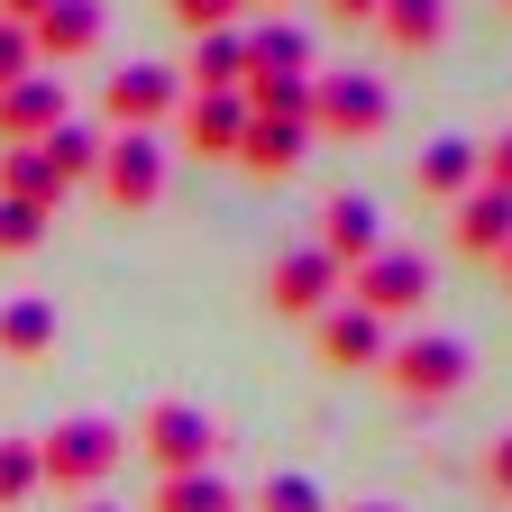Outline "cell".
Instances as JSON below:
<instances>
[{
    "instance_id": "20",
    "label": "cell",
    "mask_w": 512,
    "mask_h": 512,
    "mask_svg": "<svg viewBox=\"0 0 512 512\" xmlns=\"http://www.w3.org/2000/svg\"><path fill=\"white\" fill-rule=\"evenodd\" d=\"M55 348V302L46 293H10L0 302V357H46Z\"/></svg>"
},
{
    "instance_id": "2",
    "label": "cell",
    "mask_w": 512,
    "mask_h": 512,
    "mask_svg": "<svg viewBox=\"0 0 512 512\" xmlns=\"http://www.w3.org/2000/svg\"><path fill=\"white\" fill-rule=\"evenodd\" d=\"M119 458H128V430H119L110 412H74V421H55V430L37 439V476H46V485H101Z\"/></svg>"
},
{
    "instance_id": "35",
    "label": "cell",
    "mask_w": 512,
    "mask_h": 512,
    "mask_svg": "<svg viewBox=\"0 0 512 512\" xmlns=\"http://www.w3.org/2000/svg\"><path fill=\"white\" fill-rule=\"evenodd\" d=\"M92 512H119V503H92Z\"/></svg>"
},
{
    "instance_id": "5",
    "label": "cell",
    "mask_w": 512,
    "mask_h": 512,
    "mask_svg": "<svg viewBox=\"0 0 512 512\" xmlns=\"http://www.w3.org/2000/svg\"><path fill=\"white\" fill-rule=\"evenodd\" d=\"M165 138H147V128H119V138H101V192H110V211H156L165 202Z\"/></svg>"
},
{
    "instance_id": "16",
    "label": "cell",
    "mask_w": 512,
    "mask_h": 512,
    "mask_svg": "<svg viewBox=\"0 0 512 512\" xmlns=\"http://www.w3.org/2000/svg\"><path fill=\"white\" fill-rule=\"evenodd\" d=\"M238 83H247V28H211V37H192L183 92H238Z\"/></svg>"
},
{
    "instance_id": "15",
    "label": "cell",
    "mask_w": 512,
    "mask_h": 512,
    "mask_svg": "<svg viewBox=\"0 0 512 512\" xmlns=\"http://www.w3.org/2000/svg\"><path fill=\"white\" fill-rule=\"evenodd\" d=\"M238 165H247V174H266V183H275V174H302V165H311V128H302V119H256V110H247Z\"/></svg>"
},
{
    "instance_id": "12",
    "label": "cell",
    "mask_w": 512,
    "mask_h": 512,
    "mask_svg": "<svg viewBox=\"0 0 512 512\" xmlns=\"http://www.w3.org/2000/svg\"><path fill=\"white\" fill-rule=\"evenodd\" d=\"M64 119H74V110H64V83L28 74V83H10V92H0V147H46Z\"/></svg>"
},
{
    "instance_id": "11",
    "label": "cell",
    "mask_w": 512,
    "mask_h": 512,
    "mask_svg": "<svg viewBox=\"0 0 512 512\" xmlns=\"http://www.w3.org/2000/svg\"><path fill=\"white\" fill-rule=\"evenodd\" d=\"M375 247H384V211L366 202V192H330V202H320V256L348 275V266H366Z\"/></svg>"
},
{
    "instance_id": "13",
    "label": "cell",
    "mask_w": 512,
    "mask_h": 512,
    "mask_svg": "<svg viewBox=\"0 0 512 512\" xmlns=\"http://www.w3.org/2000/svg\"><path fill=\"white\" fill-rule=\"evenodd\" d=\"M247 83H311V37L293 19H256L247 28Z\"/></svg>"
},
{
    "instance_id": "9",
    "label": "cell",
    "mask_w": 512,
    "mask_h": 512,
    "mask_svg": "<svg viewBox=\"0 0 512 512\" xmlns=\"http://www.w3.org/2000/svg\"><path fill=\"white\" fill-rule=\"evenodd\" d=\"M311 339H320V366H339V375H375L384 348H394V339H384V320H366L357 302H330V311L311 320Z\"/></svg>"
},
{
    "instance_id": "33",
    "label": "cell",
    "mask_w": 512,
    "mask_h": 512,
    "mask_svg": "<svg viewBox=\"0 0 512 512\" xmlns=\"http://www.w3.org/2000/svg\"><path fill=\"white\" fill-rule=\"evenodd\" d=\"M494 266H503V284H512V238H503V256H494Z\"/></svg>"
},
{
    "instance_id": "7",
    "label": "cell",
    "mask_w": 512,
    "mask_h": 512,
    "mask_svg": "<svg viewBox=\"0 0 512 512\" xmlns=\"http://www.w3.org/2000/svg\"><path fill=\"white\" fill-rule=\"evenodd\" d=\"M101 110H110V128H147V138H156V128L183 110V74H174V64H119V74L101 83Z\"/></svg>"
},
{
    "instance_id": "6",
    "label": "cell",
    "mask_w": 512,
    "mask_h": 512,
    "mask_svg": "<svg viewBox=\"0 0 512 512\" xmlns=\"http://www.w3.org/2000/svg\"><path fill=\"white\" fill-rule=\"evenodd\" d=\"M311 128L320 138H384L394 128V92L375 74H311Z\"/></svg>"
},
{
    "instance_id": "32",
    "label": "cell",
    "mask_w": 512,
    "mask_h": 512,
    "mask_svg": "<svg viewBox=\"0 0 512 512\" xmlns=\"http://www.w3.org/2000/svg\"><path fill=\"white\" fill-rule=\"evenodd\" d=\"M37 10L46 0H0V28H37Z\"/></svg>"
},
{
    "instance_id": "26",
    "label": "cell",
    "mask_w": 512,
    "mask_h": 512,
    "mask_svg": "<svg viewBox=\"0 0 512 512\" xmlns=\"http://www.w3.org/2000/svg\"><path fill=\"white\" fill-rule=\"evenodd\" d=\"M238 10H247V0H165V19H174L183 37H211V28H238Z\"/></svg>"
},
{
    "instance_id": "1",
    "label": "cell",
    "mask_w": 512,
    "mask_h": 512,
    "mask_svg": "<svg viewBox=\"0 0 512 512\" xmlns=\"http://www.w3.org/2000/svg\"><path fill=\"white\" fill-rule=\"evenodd\" d=\"M375 375L394 384V403H448V394L476 375V348H467L458 330H421V339H394V348H384Z\"/></svg>"
},
{
    "instance_id": "23",
    "label": "cell",
    "mask_w": 512,
    "mask_h": 512,
    "mask_svg": "<svg viewBox=\"0 0 512 512\" xmlns=\"http://www.w3.org/2000/svg\"><path fill=\"white\" fill-rule=\"evenodd\" d=\"M37 156L55 165V183H64V192H74V183H92V174H101V138H92V128H83V119H64V128H55V138H46Z\"/></svg>"
},
{
    "instance_id": "8",
    "label": "cell",
    "mask_w": 512,
    "mask_h": 512,
    "mask_svg": "<svg viewBox=\"0 0 512 512\" xmlns=\"http://www.w3.org/2000/svg\"><path fill=\"white\" fill-rule=\"evenodd\" d=\"M339 284H348V275H339L320 247H293V256H275V275H266V302H275L284 320H320V311L339 302Z\"/></svg>"
},
{
    "instance_id": "34",
    "label": "cell",
    "mask_w": 512,
    "mask_h": 512,
    "mask_svg": "<svg viewBox=\"0 0 512 512\" xmlns=\"http://www.w3.org/2000/svg\"><path fill=\"white\" fill-rule=\"evenodd\" d=\"M348 512H403V503H348Z\"/></svg>"
},
{
    "instance_id": "22",
    "label": "cell",
    "mask_w": 512,
    "mask_h": 512,
    "mask_svg": "<svg viewBox=\"0 0 512 512\" xmlns=\"http://www.w3.org/2000/svg\"><path fill=\"white\" fill-rule=\"evenodd\" d=\"M0 192L28 202V211H55V202H64V183H55V165H46L37 147H0Z\"/></svg>"
},
{
    "instance_id": "36",
    "label": "cell",
    "mask_w": 512,
    "mask_h": 512,
    "mask_svg": "<svg viewBox=\"0 0 512 512\" xmlns=\"http://www.w3.org/2000/svg\"><path fill=\"white\" fill-rule=\"evenodd\" d=\"M503 10H512V0H503Z\"/></svg>"
},
{
    "instance_id": "31",
    "label": "cell",
    "mask_w": 512,
    "mask_h": 512,
    "mask_svg": "<svg viewBox=\"0 0 512 512\" xmlns=\"http://www.w3.org/2000/svg\"><path fill=\"white\" fill-rule=\"evenodd\" d=\"M375 10L384 0H330V19H348V28H375Z\"/></svg>"
},
{
    "instance_id": "21",
    "label": "cell",
    "mask_w": 512,
    "mask_h": 512,
    "mask_svg": "<svg viewBox=\"0 0 512 512\" xmlns=\"http://www.w3.org/2000/svg\"><path fill=\"white\" fill-rule=\"evenodd\" d=\"M375 28H384V46L430 55V46L448 37V0H384V10H375Z\"/></svg>"
},
{
    "instance_id": "28",
    "label": "cell",
    "mask_w": 512,
    "mask_h": 512,
    "mask_svg": "<svg viewBox=\"0 0 512 512\" xmlns=\"http://www.w3.org/2000/svg\"><path fill=\"white\" fill-rule=\"evenodd\" d=\"M37 74V46H28V28H0V92L10 83H28Z\"/></svg>"
},
{
    "instance_id": "4",
    "label": "cell",
    "mask_w": 512,
    "mask_h": 512,
    "mask_svg": "<svg viewBox=\"0 0 512 512\" xmlns=\"http://www.w3.org/2000/svg\"><path fill=\"white\" fill-rule=\"evenodd\" d=\"M339 302H357L366 320H403V311H421V302H430V256H412V247H375L366 266H348Z\"/></svg>"
},
{
    "instance_id": "14",
    "label": "cell",
    "mask_w": 512,
    "mask_h": 512,
    "mask_svg": "<svg viewBox=\"0 0 512 512\" xmlns=\"http://www.w3.org/2000/svg\"><path fill=\"white\" fill-rule=\"evenodd\" d=\"M238 138H247V101L238 92H192L183 101V147L192 156H229L238 165Z\"/></svg>"
},
{
    "instance_id": "10",
    "label": "cell",
    "mask_w": 512,
    "mask_h": 512,
    "mask_svg": "<svg viewBox=\"0 0 512 512\" xmlns=\"http://www.w3.org/2000/svg\"><path fill=\"white\" fill-rule=\"evenodd\" d=\"M101 28H110V10H101V0H46V10H37V28H28L37 74H46V64H83V55L101 46Z\"/></svg>"
},
{
    "instance_id": "3",
    "label": "cell",
    "mask_w": 512,
    "mask_h": 512,
    "mask_svg": "<svg viewBox=\"0 0 512 512\" xmlns=\"http://www.w3.org/2000/svg\"><path fill=\"white\" fill-rule=\"evenodd\" d=\"M138 458H147L156 476H192V467L220 458V421H211L202 403H147V421H138Z\"/></svg>"
},
{
    "instance_id": "29",
    "label": "cell",
    "mask_w": 512,
    "mask_h": 512,
    "mask_svg": "<svg viewBox=\"0 0 512 512\" xmlns=\"http://www.w3.org/2000/svg\"><path fill=\"white\" fill-rule=\"evenodd\" d=\"M476 183L485 192H512V128H503L494 147H476Z\"/></svg>"
},
{
    "instance_id": "30",
    "label": "cell",
    "mask_w": 512,
    "mask_h": 512,
    "mask_svg": "<svg viewBox=\"0 0 512 512\" xmlns=\"http://www.w3.org/2000/svg\"><path fill=\"white\" fill-rule=\"evenodd\" d=\"M485 494L512 503V430H494V448H485Z\"/></svg>"
},
{
    "instance_id": "27",
    "label": "cell",
    "mask_w": 512,
    "mask_h": 512,
    "mask_svg": "<svg viewBox=\"0 0 512 512\" xmlns=\"http://www.w3.org/2000/svg\"><path fill=\"white\" fill-rule=\"evenodd\" d=\"M46 238V211H28V202H10V192H0V256H28Z\"/></svg>"
},
{
    "instance_id": "25",
    "label": "cell",
    "mask_w": 512,
    "mask_h": 512,
    "mask_svg": "<svg viewBox=\"0 0 512 512\" xmlns=\"http://www.w3.org/2000/svg\"><path fill=\"white\" fill-rule=\"evenodd\" d=\"M37 485H46L37 476V439H0V512H19Z\"/></svg>"
},
{
    "instance_id": "17",
    "label": "cell",
    "mask_w": 512,
    "mask_h": 512,
    "mask_svg": "<svg viewBox=\"0 0 512 512\" xmlns=\"http://www.w3.org/2000/svg\"><path fill=\"white\" fill-rule=\"evenodd\" d=\"M421 192L458 211L467 192H476V138H430V147H421Z\"/></svg>"
},
{
    "instance_id": "24",
    "label": "cell",
    "mask_w": 512,
    "mask_h": 512,
    "mask_svg": "<svg viewBox=\"0 0 512 512\" xmlns=\"http://www.w3.org/2000/svg\"><path fill=\"white\" fill-rule=\"evenodd\" d=\"M256 512H330V494H320L302 467H275L266 485H256Z\"/></svg>"
},
{
    "instance_id": "19",
    "label": "cell",
    "mask_w": 512,
    "mask_h": 512,
    "mask_svg": "<svg viewBox=\"0 0 512 512\" xmlns=\"http://www.w3.org/2000/svg\"><path fill=\"white\" fill-rule=\"evenodd\" d=\"M147 512H247V494H238L220 467H192V476H165Z\"/></svg>"
},
{
    "instance_id": "18",
    "label": "cell",
    "mask_w": 512,
    "mask_h": 512,
    "mask_svg": "<svg viewBox=\"0 0 512 512\" xmlns=\"http://www.w3.org/2000/svg\"><path fill=\"white\" fill-rule=\"evenodd\" d=\"M503 238H512V192H485V183H476L467 202H458V247L494 266V256H503Z\"/></svg>"
}]
</instances>
